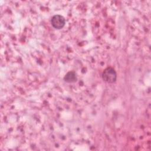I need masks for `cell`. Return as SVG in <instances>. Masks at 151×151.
Segmentation results:
<instances>
[{
    "instance_id": "obj_1",
    "label": "cell",
    "mask_w": 151,
    "mask_h": 151,
    "mask_svg": "<svg viewBox=\"0 0 151 151\" xmlns=\"http://www.w3.org/2000/svg\"><path fill=\"white\" fill-rule=\"evenodd\" d=\"M103 80L108 83H113L117 78L116 71L111 67H107L104 70L102 74Z\"/></svg>"
},
{
    "instance_id": "obj_2",
    "label": "cell",
    "mask_w": 151,
    "mask_h": 151,
    "mask_svg": "<svg viewBox=\"0 0 151 151\" xmlns=\"http://www.w3.org/2000/svg\"><path fill=\"white\" fill-rule=\"evenodd\" d=\"M51 22L54 28L61 29L64 26L65 21L63 16L60 15H55L52 17Z\"/></svg>"
},
{
    "instance_id": "obj_3",
    "label": "cell",
    "mask_w": 151,
    "mask_h": 151,
    "mask_svg": "<svg viewBox=\"0 0 151 151\" xmlns=\"http://www.w3.org/2000/svg\"><path fill=\"white\" fill-rule=\"evenodd\" d=\"M64 80L67 83H73L76 81L77 80L76 73L74 71H69L64 76Z\"/></svg>"
}]
</instances>
